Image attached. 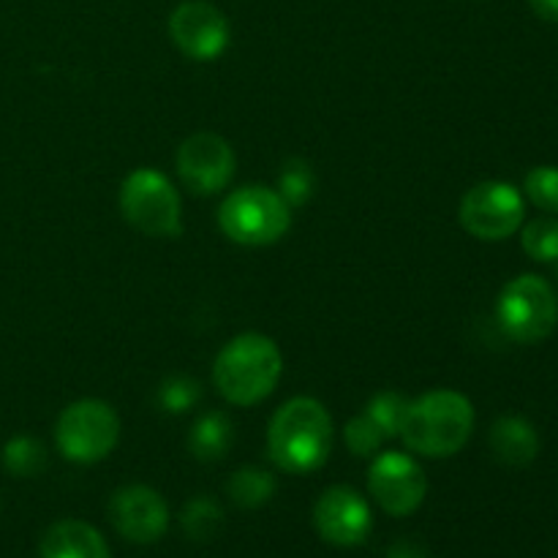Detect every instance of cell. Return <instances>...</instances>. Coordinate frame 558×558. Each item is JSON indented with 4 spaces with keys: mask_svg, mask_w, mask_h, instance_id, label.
Returning <instances> with one entry per match:
<instances>
[{
    "mask_svg": "<svg viewBox=\"0 0 558 558\" xmlns=\"http://www.w3.org/2000/svg\"><path fill=\"white\" fill-rule=\"evenodd\" d=\"M120 213L147 238H178L183 232V202L158 169L140 167L120 185Z\"/></svg>",
    "mask_w": 558,
    "mask_h": 558,
    "instance_id": "obj_5",
    "label": "cell"
},
{
    "mask_svg": "<svg viewBox=\"0 0 558 558\" xmlns=\"http://www.w3.org/2000/svg\"><path fill=\"white\" fill-rule=\"evenodd\" d=\"M314 526L322 539L338 548L365 543L374 526V515L363 496L349 485H336L319 496L314 507Z\"/></svg>",
    "mask_w": 558,
    "mask_h": 558,
    "instance_id": "obj_12",
    "label": "cell"
},
{
    "mask_svg": "<svg viewBox=\"0 0 558 558\" xmlns=\"http://www.w3.org/2000/svg\"><path fill=\"white\" fill-rule=\"evenodd\" d=\"M169 36L191 60H216L227 52L232 27L227 14L207 0H183L169 16Z\"/></svg>",
    "mask_w": 558,
    "mask_h": 558,
    "instance_id": "obj_10",
    "label": "cell"
},
{
    "mask_svg": "<svg viewBox=\"0 0 558 558\" xmlns=\"http://www.w3.org/2000/svg\"><path fill=\"white\" fill-rule=\"evenodd\" d=\"M523 191L539 210L558 216V167H534L523 180Z\"/></svg>",
    "mask_w": 558,
    "mask_h": 558,
    "instance_id": "obj_23",
    "label": "cell"
},
{
    "mask_svg": "<svg viewBox=\"0 0 558 558\" xmlns=\"http://www.w3.org/2000/svg\"><path fill=\"white\" fill-rule=\"evenodd\" d=\"M332 417L316 398H292L283 403L267 428V452L289 474H311L330 458Z\"/></svg>",
    "mask_w": 558,
    "mask_h": 558,
    "instance_id": "obj_1",
    "label": "cell"
},
{
    "mask_svg": "<svg viewBox=\"0 0 558 558\" xmlns=\"http://www.w3.org/2000/svg\"><path fill=\"white\" fill-rule=\"evenodd\" d=\"M283 374L281 349L262 332H243L218 352L213 385L234 407H254L276 390Z\"/></svg>",
    "mask_w": 558,
    "mask_h": 558,
    "instance_id": "obj_3",
    "label": "cell"
},
{
    "mask_svg": "<svg viewBox=\"0 0 558 558\" xmlns=\"http://www.w3.org/2000/svg\"><path fill=\"white\" fill-rule=\"evenodd\" d=\"M496 319L515 343H539L556 330L558 300L545 278L534 272L512 278L496 300Z\"/></svg>",
    "mask_w": 558,
    "mask_h": 558,
    "instance_id": "obj_6",
    "label": "cell"
},
{
    "mask_svg": "<svg viewBox=\"0 0 558 558\" xmlns=\"http://www.w3.org/2000/svg\"><path fill=\"white\" fill-rule=\"evenodd\" d=\"M227 490L234 505L243 507V510H256V507L267 505L270 496L276 494V477L265 469L245 466L229 477Z\"/></svg>",
    "mask_w": 558,
    "mask_h": 558,
    "instance_id": "obj_17",
    "label": "cell"
},
{
    "mask_svg": "<svg viewBox=\"0 0 558 558\" xmlns=\"http://www.w3.org/2000/svg\"><path fill=\"white\" fill-rule=\"evenodd\" d=\"M458 216H461L463 229L472 238L496 243V240H507L521 229L523 216H526V202L512 183L485 180V183H477L466 191Z\"/></svg>",
    "mask_w": 558,
    "mask_h": 558,
    "instance_id": "obj_8",
    "label": "cell"
},
{
    "mask_svg": "<svg viewBox=\"0 0 558 558\" xmlns=\"http://www.w3.org/2000/svg\"><path fill=\"white\" fill-rule=\"evenodd\" d=\"M529 5H532V11L539 20L558 25V0H529Z\"/></svg>",
    "mask_w": 558,
    "mask_h": 558,
    "instance_id": "obj_27",
    "label": "cell"
},
{
    "mask_svg": "<svg viewBox=\"0 0 558 558\" xmlns=\"http://www.w3.org/2000/svg\"><path fill=\"white\" fill-rule=\"evenodd\" d=\"M407 409H409V401L401 396V392H379V396L371 398L365 414H368V417L374 420L376 428L390 439V436L401 434Z\"/></svg>",
    "mask_w": 558,
    "mask_h": 558,
    "instance_id": "obj_21",
    "label": "cell"
},
{
    "mask_svg": "<svg viewBox=\"0 0 558 558\" xmlns=\"http://www.w3.org/2000/svg\"><path fill=\"white\" fill-rule=\"evenodd\" d=\"M41 558H112L109 556L107 543L85 521H60L49 526L44 534L41 548H38Z\"/></svg>",
    "mask_w": 558,
    "mask_h": 558,
    "instance_id": "obj_15",
    "label": "cell"
},
{
    "mask_svg": "<svg viewBox=\"0 0 558 558\" xmlns=\"http://www.w3.org/2000/svg\"><path fill=\"white\" fill-rule=\"evenodd\" d=\"M278 194L289 202V207L305 205L314 194V172L305 161H289L278 178Z\"/></svg>",
    "mask_w": 558,
    "mask_h": 558,
    "instance_id": "obj_24",
    "label": "cell"
},
{
    "mask_svg": "<svg viewBox=\"0 0 558 558\" xmlns=\"http://www.w3.org/2000/svg\"><path fill=\"white\" fill-rule=\"evenodd\" d=\"M474 430V407L463 392L434 390L409 401L401 425L403 445L425 458H450L466 447Z\"/></svg>",
    "mask_w": 558,
    "mask_h": 558,
    "instance_id": "obj_2",
    "label": "cell"
},
{
    "mask_svg": "<svg viewBox=\"0 0 558 558\" xmlns=\"http://www.w3.org/2000/svg\"><path fill=\"white\" fill-rule=\"evenodd\" d=\"M3 466L9 469L14 477H36L47 466V450L33 436H14L9 445L3 447Z\"/></svg>",
    "mask_w": 558,
    "mask_h": 558,
    "instance_id": "obj_19",
    "label": "cell"
},
{
    "mask_svg": "<svg viewBox=\"0 0 558 558\" xmlns=\"http://www.w3.org/2000/svg\"><path fill=\"white\" fill-rule=\"evenodd\" d=\"M109 518L125 539L136 545H150L167 532L169 507L158 490L147 485H129L112 496Z\"/></svg>",
    "mask_w": 558,
    "mask_h": 558,
    "instance_id": "obj_13",
    "label": "cell"
},
{
    "mask_svg": "<svg viewBox=\"0 0 558 558\" xmlns=\"http://www.w3.org/2000/svg\"><path fill=\"white\" fill-rule=\"evenodd\" d=\"M218 227L240 245H272L292 227V207L270 185H243L221 202Z\"/></svg>",
    "mask_w": 558,
    "mask_h": 558,
    "instance_id": "obj_4",
    "label": "cell"
},
{
    "mask_svg": "<svg viewBox=\"0 0 558 558\" xmlns=\"http://www.w3.org/2000/svg\"><path fill=\"white\" fill-rule=\"evenodd\" d=\"M180 523H183V532L191 539H196V543H210L223 529V510L218 507V501L199 496V499L185 505Z\"/></svg>",
    "mask_w": 558,
    "mask_h": 558,
    "instance_id": "obj_18",
    "label": "cell"
},
{
    "mask_svg": "<svg viewBox=\"0 0 558 558\" xmlns=\"http://www.w3.org/2000/svg\"><path fill=\"white\" fill-rule=\"evenodd\" d=\"M523 251L537 262H558V218H534L521 232Z\"/></svg>",
    "mask_w": 558,
    "mask_h": 558,
    "instance_id": "obj_20",
    "label": "cell"
},
{
    "mask_svg": "<svg viewBox=\"0 0 558 558\" xmlns=\"http://www.w3.org/2000/svg\"><path fill=\"white\" fill-rule=\"evenodd\" d=\"M199 381L191 379V376H169L158 387V403L169 414H183L189 409H194L199 403Z\"/></svg>",
    "mask_w": 558,
    "mask_h": 558,
    "instance_id": "obj_22",
    "label": "cell"
},
{
    "mask_svg": "<svg viewBox=\"0 0 558 558\" xmlns=\"http://www.w3.org/2000/svg\"><path fill=\"white\" fill-rule=\"evenodd\" d=\"M238 169L232 145L223 136L199 131L191 134L178 150V172L183 178L185 189L199 196L218 194L227 189Z\"/></svg>",
    "mask_w": 558,
    "mask_h": 558,
    "instance_id": "obj_11",
    "label": "cell"
},
{
    "mask_svg": "<svg viewBox=\"0 0 558 558\" xmlns=\"http://www.w3.org/2000/svg\"><path fill=\"white\" fill-rule=\"evenodd\" d=\"M343 439H347V447L352 450V456L368 458V456H374V452L381 450V445H385L387 436L381 434V430L374 425V420L363 412V414H357V417L349 420L347 430H343Z\"/></svg>",
    "mask_w": 558,
    "mask_h": 558,
    "instance_id": "obj_25",
    "label": "cell"
},
{
    "mask_svg": "<svg viewBox=\"0 0 558 558\" xmlns=\"http://www.w3.org/2000/svg\"><path fill=\"white\" fill-rule=\"evenodd\" d=\"M368 490L390 515H412L428 494L423 466L407 452H381L368 469Z\"/></svg>",
    "mask_w": 558,
    "mask_h": 558,
    "instance_id": "obj_9",
    "label": "cell"
},
{
    "mask_svg": "<svg viewBox=\"0 0 558 558\" xmlns=\"http://www.w3.org/2000/svg\"><path fill=\"white\" fill-rule=\"evenodd\" d=\"M387 558H428V548H425L420 539H398L390 550H387Z\"/></svg>",
    "mask_w": 558,
    "mask_h": 558,
    "instance_id": "obj_26",
    "label": "cell"
},
{
    "mask_svg": "<svg viewBox=\"0 0 558 558\" xmlns=\"http://www.w3.org/2000/svg\"><path fill=\"white\" fill-rule=\"evenodd\" d=\"M490 452L499 463L510 469H523L537 461L539 456V436L537 428L526 417L507 414L490 425Z\"/></svg>",
    "mask_w": 558,
    "mask_h": 558,
    "instance_id": "obj_14",
    "label": "cell"
},
{
    "mask_svg": "<svg viewBox=\"0 0 558 558\" xmlns=\"http://www.w3.org/2000/svg\"><path fill=\"white\" fill-rule=\"evenodd\" d=\"M234 439V428L223 412H207L194 423L189 434V450L196 461H221Z\"/></svg>",
    "mask_w": 558,
    "mask_h": 558,
    "instance_id": "obj_16",
    "label": "cell"
},
{
    "mask_svg": "<svg viewBox=\"0 0 558 558\" xmlns=\"http://www.w3.org/2000/svg\"><path fill=\"white\" fill-rule=\"evenodd\" d=\"M54 441L74 463H98L118 447L120 417L107 401L82 398L63 409L54 425Z\"/></svg>",
    "mask_w": 558,
    "mask_h": 558,
    "instance_id": "obj_7",
    "label": "cell"
}]
</instances>
